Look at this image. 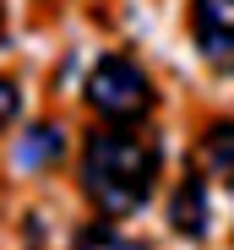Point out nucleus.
<instances>
[{
  "label": "nucleus",
  "instance_id": "obj_1",
  "mask_svg": "<svg viewBox=\"0 0 234 250\" xmlns=\"http://www.w3.org/2000/svg\"><path fill=\"white\" fill-rule=\"evenodd\" d=\"M82 196L93 201L98 218H131L152 201L164 174V142L147 125H98L82 142Z\"/></svg>",
  "mask_w": 234,
  "mask_h": 250
},
{
  "label": "nucleus",
  "instance_id": "obj_3",
  "mask_svg": "<svg viewBox=\"0 0 234 250\" xmlns=\"http://www.w3.org/2000/svg\"><path fill=\"white\" fill-rule=\"evenodd\" d=\"M191 44L218 76H234V0H191Z\"/></svg>",
  "mask_w": 234,
  "mask_h": 250
},
{
  "label": "nucleus",
  "instance_id": "obj_8",
  "mask_svg": "<svg viewBox=\"0 0 234 250\" xmlns=\"http://www.w3.org/2000/svg\"><path fill=\"white\" fill-rule=\"evenodd\" d=\"M17 114H22V87H17L11 76H0V131H6Z\"/></svg>",
  "mask_w": 234,
  "mask_h": 250
},
{
  "label": "nucleus",
  "instance_id": "obj_4",
  "mask_svg": "<svg viewBox=\"0 0 234 250\" xmlns=\"http://www.w3.org/2000/svg\"><path fill=\"white\" fill-rule=\"evenodd\" d=\"M169 229L180 239H207L213 229V196H207V180L202 174H185L169 196Z\"/></svg>",
  "mask_w": 234,
  "mask_h": 250
},
{
  "label": "nucleus",
  "instance_id": "obj_6",
  "mask_svg": "<svg viewBox=\"0 0 234 250\" xmlns=\"http://www.w3.org/2000/svg\"><path fill=\"white\" fill-rule=\"evenodd\" d=\"M202 169L207 174H218V180H229L234 185V120H213L207 131H202Z\"/></svg>",
  "mask_w": 234,
  "mask_h": 250
},
{
  "label": "nucleus",
  "instance_id": "obj_2",
  "mask_svg": "<svg viewBox=\"0 0 234 250\" xmlns=\"http://www.w3.org/2000/svg\"><path fill=\"white\" fill-rule=\"evenodd\" d=\"M82 98L93 114H104L109 125H136L152 114L158 93H152V76L131 60V55H98L87 82H82Z\"/></svg>",
  "mask_w": 234,
  "mask_h": 250
},
{
  "label": "nucleus",
  "instance_id": "obj_7",
  "mask_svg": "<svg viewBox=\"0 0 234 250\" xmlns=\"http://www.w3.org/2000/svg\"><path fill=\"white\" fill-rule=\"evenodd\" d=\"M76 250H147V245L126 229H114V223H87L76 234Z\"/></svg>",
  "mask_w": 234,
  "mask_h": 250
},
{
  "label": "nucleus",
  "instance_id": "obj_9",
  "mask_svg": "<svg viewBox=\"0 0 234 250\" xmlns=\"http://www.w3.org/2000/svg\"><path fill=\"white\" fill-rule=\"evenodd\" d=\"M0 27H6V11H0Z\"/></svg>",
  "mask_w": 234,
  "mask_h": 250
},
{
  "label": "nucleus",
  "instance_id": "obj_5",
  "mask_svg": "<svg viewBox=\"0 0 234 250\" xmlns=\"http://www.w3.org/2000/svg\"><path fill=\"white\" fill-rule=\"evenodd\" d=\"M65 158V131L60 125H27V131L17 136V147H11V163L17 169H27V174H38V169H49V163H60Z\"/></svg>",
  "mask_w": 234,
  "mask_h": 250
}]
</instances>
